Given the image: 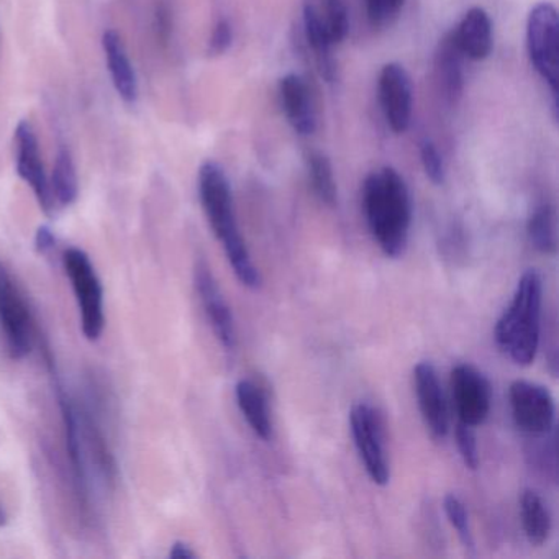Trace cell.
Returning a JSON list of instances; mask_svg holds the SVG:
<instances>
[{"label":"cell","mask_w":559,"mask_h":559,"mask_svg":"<svg viewBox=\"0 0 559 559\" xmlns=\"http://www.w3.org/2000/svg\"><path fill=\"white\" fill-rule=\"evenodd\" d=\"M454 440H456V447L460 450L461 457H463V463L471 471H476L479 467L480 456L474 428L460 421L456 425V430H454Z\"/></svg>","instance_id":"obj_26"},{"label":"cell","mask_w":559,"mask_h":559,"mask_svg":"<svg viewBox=\"0 0 559 559\" xmlns=\"http://www.w3.org/2000/svg\"><path fill=\"white\" fill-rule=\"evenodd\" d=\"M366 11L372 25H382L391 19L388 0H366Z\"/></svg>","instance_id":"obj_29"},{"label":"cell","mask_w":559,"mask_h":559,"mask_svg":"<svg viewBox=\"0 0 559 559\" xmlns=\"http://www.w3.org/2000/svg\"><path fill=\"white\" fill-rule=\"evenodd\" d=\"M235 395H237L238 407L254 435L261 440H271L273 421H271L270 405L263 389L250 379H241L235 385Z\"/></svg>","instance_id":"obj_17"},{"label":"cell","mask_w":559,"mask_h":559,"mask_svg":"<svg viewBox=\"0 0 559 559\" xmlns=\"http://www.w3.org/2000/svg\"><path fill=\"white\" fill-rule=\"evenodd\" d=\"M194 286L215 336L225 349L231 352L237 346L234 313L205 260L195 261Z\"/></svg>","instance_id":"obj_10"},{"label":"cell","mask_w":559,"mask_h":559,"mask_svg":"<svg viewBox=\"0 0 559 559\" xmlns=\"http://www.w3.org/2000/svg\"><path fill=\"white\" fill-rule=\"evenodd\" d=\"M304 32H306L307 44L312 48L316 57L317 70L326 83L336 80V63L333 58V47L323 25L322 14L317 11L316 5L307 2L304 5Z\"/></svg>","instance_id":"obj_18"},{"label":"cell","mask_w":559,"mask_h":559,"mask_svg":"<svg viewBox=\"0 0 559 559\" xmlns=\"http://www.w3.org/2000/svg\"><path fill=\"white\" fill-rule=\"evenodd\" d=\"M443 509L451 525L456 530L457 536H460L463 545L466 546L467 549H473V533H471L469 516H467V510L466 507H464L463 500L454 496V493H448L443 500Z\"/></svg>","instance_id":"obj_25"},{"label":"cell","mask_w":559,"mask_h":559,"mask_svg":"<svg viewBox=\"0 0 559 559\" xmlns=\"http://www.w3.org/2000/svg\"><path fill=\"white\" fill-rule=\"evenodd\" d=\"M453 37L464 57L473 61L486 60L493 45L489 14L480 8L471 9L453 32Z\"/></svg>","instance_id":"obj_15"},{"label":"cell","mask_w":559,"mask_h":559,"mask_svg":"<svg viewBox=\"0 0 559 559\" xmlns=\"http://www.w3.org/2000/svg\"><path fill=\"white\" fill-rule=\"evenodd\" d=\"M323 25H325L326 34L333 45L342 44L345 40L349 31L348 9H346L345 0H325Z\"/></svg>","instance_id":"obj_24"},{"label":"cell","mask_w":559,"mask_h":559,"mask_svg":"<svg viewBox=\"0 0 559 559\" xmlns=\"http://www.w3.org/2000/svg\"><path fill=\"white\" fill-rule=\"evenodd\" d=\"M103 47L117 94L127 104L135 103L139 97V81H136L135 70H133L129 55L123 47L122 38L117 32H106L103 37Z\"/></svg>","instance_id":"obj_16"},{"label":"cell","mask_w":559,"mask_h":559,"mask_svg":"<svg viewBox=\"0 0 559 559\" xmlns=\"http://www.w3.org/2000/svg\"><path fill=\"white\" fill-rule=\"evenodd\" d=\"M199 198L215 238L221 241L237 280L248 289L261 286V274L251 260L235 215L234 195L224 169L214 162L199 171Z\"/></svg>","instance_id":"obj_2"},{"label":"cell","mask_w":559,"mask_h":559,"mask_svg":"<svg viewBox=\"0 0 559 559\" xmlns=\"http://www.w3.org/2000/svg\"><path fill=\"white\" fill-rule=\"evenodd\" d=\"M526 50L533 70L551 91L552 109L558 110L559 19L555 5L543 2L530 12L526 22Z\"/></svg>","instance_id":"obj_5"},{"label":"cell","mask_w":559,"mask_h":559,"mask_svg":"<svg viewBox=\"0 0 559 559\" xmlns=\"http://www.w3.org/2000/svg\"><path fill=\"white\" fill-rule=\"evenodd\" d=\"M307 169H309L310 185L320 202L333 207L338 199L336 191L335 176H333L332 163L323 153H310L307 158Z\"/></svg>","instance_id":"obj_23"},{"label":"cell","mask_w":559,"mask_h":559,"mask_svg":"<svg viewBox=\"0 0 559 559\" xmlns=\"http://www.w3.org/2000/svg\"><path fill=\"white\" fill-rule=\"evenodd\" d=\"M510 408L516 428L528 437H548L555 430L556 402L545 385L516 379L509 388Z\"/></svg>","instance_id":"obj_8"},{"label":"cell","mask_w":559,"mask_h":559,"mask_svg":"<svg viewBox=\"0 0 559 559\" xmlns=\"http://www.w3.org/2000/svg\"><path fill=\"white\" fill-rule=\"evenodd\" d=\"M420 158L424 165L425 175L435 186H441L444 182V163L438 152L437 145L431 140H424L420 143Z\"/></svg>","instance_id":"obj_27"},{"label":"cell","mask_w":559,"mask_h":559,"mask_svg":"<svg viewBox=\"0 0 559 559\" xmlns=\"http://www.w3.org/2000/svg\"><path fill=\"white\" fill-rule=\"evenodd\" d=\"M463 58L453 34L447 35L440 41V48L437 53L438 80L443 87L444 96L450 103H456L463 93L464 73Z\"/></svg>","instance_id":"obj_19"},{"label":"cell","mask_w":559,"mask_h":559,"mask_svg":"<svg viewBox=\"0 0 559 559\" xmlns=\"http://www.w3.org/2000/svg\"><path fill=\"white\" fill-rule=\"evenodd\" d=\"M15 145H17L19 176L31 186L41 211L47 215L53 214L55 199L51 194L50 179L45 173L38 140L31 123H19L17 130H15Z\"/></svg>","instance_id":"obj_12"},{"label":"cell","mask_w":559,"mask_h":559,"mask_svg":"<svg viewBox=\"0 0 559 559\" xmlns=\"http://www.w3.org/2000/svg\"><path fill=\"white\" fill-rule=\"evenodd\" d=\"M414 385L418 408L428 431L437 440H443L450 430V415L440 378L430 361H420L415 366Z\"/></svg>","instance_id":"obj_13"},{"label":"cell","mask_w":559,"mask_h":559,"mask_svg":"<svg viewBox=\"0 0 559 559\" xmlns=\"http://www.w3.org/2000/svg\"><path fill=\"white\" fill-rule=\"evenodd\" d=\"M405 0H388V11L389 15H395L399 11H401L402 5H404Z\"/></svg>","instance_id":"obj_32"},{"label":"cell","mask_w":559,"mask_h":559,"mask_svg":"<svg viewBox=\"0 0 559 559\" xmlns=\"http://www.w3.org/2000/svg\"><path fill=\"white\" fill-rule=\"evenodd\" d=\"M0 329L12 358L22 359L34 346V319L11 271L0 263Z\"/></svg>","instance_id":"obj_7"},{"label":"cell","mask_w":559,"mask_h":559,"mask_svg":"<svg viewBox=\"0 0 559 559\" xmlns=\"http://www.w3.org/2000/svg\"><path fill=\"white\" fill-rule=\"evenodd\" d=\"M379 103L385 122L392 132L405 133L412 120V83L402 64L389 63L382 68L378 81Z\"/></svg>","instance_id":"obj_11"},{"label":"cell","mask_w":559,"mask_h":559,"mask_svg":"<svg viewBox=\"0 0 559 559\" xmlns=\"http://www.w3.org/2000/svg\"><path fill=\"white\" fill-rule=\"evenodd\" d=\"M169 558L173 559H194L198 558V552L192 549L191 545L185 542H176L175 545L171 546V551H169Z\"/></svg>","instance_id":"obj_31"},{"label":"cell","mask_w":559,"mask_h":559,"mask_svg":"<svg viewBox=\"0 0 559 559\" xmlns=\"http://www.w3.org/2000/svg\"><path fill=\"white\" fill-rule=\"evenodd\" d=\"M231 41H234L231 25L227 21L218 22L212 32L211 41H209V53L212 57H221L230 48Z\"/></svg>","instance_id":"obj_28"},{"label":"cell","mask_w":559,"mask_h":559,"mask_svg":"<svg viewBox=\"0 0 559 559\" xmlns=\"http://www.w3.org/2000/svg\"><path fill=\"white\" fill-rule=\"evenodd\" d=\"M523 532L532 545L542 546L551 535V515L536 490L525 489L520 499Z\"/></svg>","instance_id":"obj_20"},{"label":"cell","mask_w":559,"mask_h":559,"mask_svg":"<svg viewBox=\"0 0 559 559\" xmlns=\"http://www.w3.org/2000/svg\"><path fill=\"white\" fill-rule=\"evenodd\" d=\"M281 106L287 122L299 135H312L317 129L316 110L309 87L299 74H287L280 83Z\"/></svg>","instance_id":"obj_14"},{"label":"cell","mask_w":559,"mask_h":559,"mask_svg":"<svg viewBox=\"0 0 559 559\" xmlns=\"http://www.w3.org/2000/svg\"><path fill=\"white\" fill-rule=\"evenodd\" d=\"M362 205L369 230L382 253L401 258L407 248L412 199L404 178L394 168L372 171L362 186Z\"/></svg>","instance_id":"obj_1"},{"label":"cell","mask_w":559,"mask_h":559,"mask_svg":"<svg viewBox=\"0 0 559 559\" xmlns=\"http://www.w3.org/2000/svg\"><path fill=\"white\" fill-rule=\"evenodd\" d=\"M451 395L461 424L476 428L489 417L492 389L489 379L473 365L461 362L454 366L451 371Z\"/></svg>","instance_id":"obj_9"},{"label":"cell","mask_w":559,"mask_h":559,"mask_svg":"<svg viewBox=\"0 0 559 559\" xmlns=\"http://www.w3.org/2000/svg\"><path fill=\"white\" fill-rule=\"evenodd\" d=\"M63 266L76 297L84 338L97 342L106 326V313L103 283L97 276L96 267L90 254L81 248H68L64 251Z\"/></svg>","instance_id":"obj_4"},{"label":"cell","mask_w":559,"mask_h":559,"mask_svg":"<svg viewBox=\"0 0 559 559\" xmlns=\"http://www.w3.org/2000/svg\"><path fill=\"white\" fill-rule=\"evenodd\" d=\"M51 194H53L55 204L61 207L74 204L80 194L78 186L76 166H74L71 153L67 148H60L57 159H55L53 176H51Z\"/></svg>","instance_id":"obj_22"},{"label":"cell","mask_w":559,"mask_h":559,"mask_svg":"<svg viewBox=\"0 0 559 559\" xmlns=\"http://www.w3.org/2000/svg\"><path fill=\"white\" fill-rule=\"evenodd\" d=\"M55 243H57V240H55V235L53 231H51V228H38L37 237H35V247H37L38 253H50V251L55 248Z\"/></svg>","instance_id":"obj_30"},{"label":"cell","mask_w":559,"mask_h":559,"mask_svg":"<svg viewBox=\"0 0 559 559\" xmlns=\"http://www.w3.org/2000/svg\"><path fill=\"white\" fill-rule=\"evenodd\" d=\"M349 427L369 479L378 486H385L391 480V467L381 415L368 402H359L349 412Z\"/></svg>","instance_id":"obj_6"},{"label":"cell","mask_w":559,"mask_h":559,"mask_svg":"<svg viewBox=\"0 0 559 559\" xmlns=\"http://www.w3.org/2000/svg\"><path fill=\"white\" fill-rule=\"evenodd\" d=\"M8 512H5L4 507L0 506V526H5V523H8Z\"/></svg>","instance_id":"obj_33"},{"label":"cell","mask_w":559,"mask_h":559,"mask_svg":"<svg viewBox=\"0 0 559 559\" xmlns=\"http://www.w3.org/2000/svg\"><path fill=\"white\" fill-rule=\"evenodd\" d=\"M526 234L535 250L555 257L558 251V224H556V211L551 204L543 202L533 209L526 224Z\"/></svg>","instance_id":"obj_21"},{"label":"cell","mask_w":559,"mask_h":559,"mask_svg":"<svg viewBox=\"0 0 559 559\" xmlns=\"http://www.w3.org/2000/svg\"><path fill=\"white\" fill-rule=\"evenodd\" d=\"M543 283L535 270L520 276L509 307L497 320L493 336L497 346L515 365L530 366L535 361L539 345Z\"/></svg>","instance_id":"obj_3"}]
</instances>
